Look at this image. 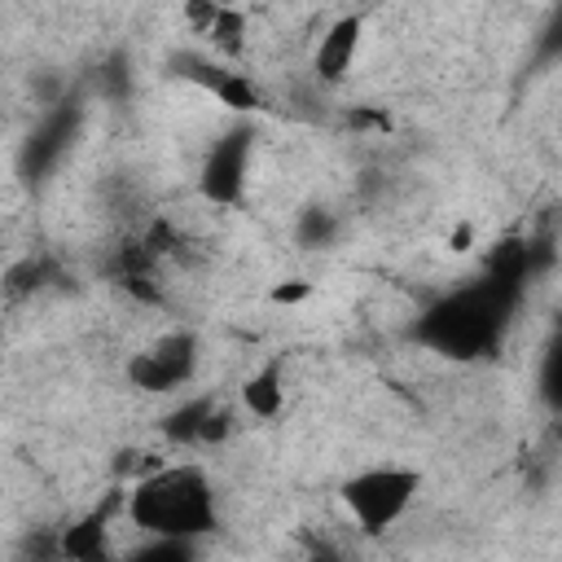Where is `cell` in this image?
<instances>
[{
	"mask_svg": "<svg viewBox=\"0 0 562 562\" xmlns=\"http://www.w3.org/2000/svg\"><path fill=\"white\" fill-rule=\"evenodd\" d=\"M522 290H527V277L522 272H501V268H487L479 281L435 299L413 334L417 342H426L430 351H443V356H457V360H474V356H492L522 303Z\"/></svg>",
	"mask_w": 562,
	"mask_h": 562,
	"instance_id": "obj_1",
	"label": "cell"
},
{
	"mask_svg": "<svg viewBox=\"0 0 562 562\" xmlns=\"http://www.w3.org/2000/svg\"><path fill=\"white\" fill-rule=\"evenodd\" d=\"M123 514L145 540H189L198 544L202 536L215 531L220 505L211 474L198 461H171L154 465L123 492Z\"/></svg>",
	"mask_w": 562,
	"mask_h": 562,
	"instance_id": "obj_2",
	"label": "cell"
},
{
	"mask_svg": "<svg viewBox=\"0 0 562 562\" xmlns=\"http://www.w3.org/2000/svg\"><path fill=\"white\" fill-rule=\"evenodd\" d=\"M417 487H422V474L413 465H364L351 479H342L338 501L360 536H382L408 514V505L417 501Z\"/></svg>",
	"mask_w": 562,
	"mask_h": 562,
	"instance_id": "obj_3",
	"label": "cell"
},
{
	"mask_svg": "<svg viewBox=\"0 0 562 562\" xmlns=\"http://www.w3.org/2000/svg\"><path fill=\"white\" fill-rule=\"evenodd\" d=\"M198 360H202V342L189 329H171L127 360V378H132V386L162 395V391H180L184 382H193Z\"/></svg>",
	"mask_w": 562,
	"mask_h": 562,
	"instance_id": "obj_4",
	"label": "cell"
},
{
	"mask_svg": "<svg viewBox=\"0 0 562 562\" xmlns=\"http://www.w3.org/2000/svg\"><path fill=\"white\" fill-rule=\"evenodd\" d=\"M246 171H250V132L233 127L220 140H211L202 171H198V189L215 206H237L246 193Z\"/></svg>",
	"mask_w": 562,
	"mask_h": 562,
	"instance_id": "obj_5",
	"label": "cell"
},
{
	"mask_svg": "<svg viewBox=\"0 0 562 562\" xmlns=\"http://www.w3.org/2000/svg\"><path fill=\"white\" fill-rule=\"evenodd\" d=\"M360 40H364V13H360V9H356V13H338V18L321 31V40H316V48H312V75H316V83L338 88V83L351 75V66H356Z\"/></svg>",
	"mask_w": 562,
	"mask_h": 562,
	"instance_id": "obj_6",
	"label": "cell"
},
{
	"mask_svg": "<svg viewBox=\"0 0 562 562\" xmlns=\"http://www.w3.org/2000/svg\"><path fill=\"white\" fill-rule=\"evenodd\" d=\"M110 514L114 505H97L83 518L61 527V558L66 562H119L110 549Z\"/></svg>",
	"mask_w": 562,
	"mask_h": 562,
	"instance_id": "obj_7",
	"label": "cell"
},
{
	"mask_svg": "<svg viewBox=\"0 0 562 562\" xmlns=\"http://www.w3.org/2000/svg\"><path fill=\"white\" fill-rule=\"evenodd\" d=\"M241 408L250 417H259V422H272L285 408V369H281V360H263L255 373H246Z\"/></svg>",
	"mask_w": 562,
	"mask_h": 562,
	"instance_id": "obj_8",
	"label": "cell"
},
{
	"mask_svg": "<svg viewBox=\"0 0 562 562\" xmlns=\"http://www.w3.org/2000/svg\"><path fill=\"white\" fill-rule=\"evenodd\" d=\"M215 408H220V404H215L211 395H189V400H180V404L162 417V435H167L171 443H180V448H198Z\"/></svg>",
	"mask_w": 562,
	"mask_h": 562,
	"instance_id": "obj_9",
	"label": "cell"
},
{
	"mask_svg": "<svg viewBox=\"0 0 562 562\" xmlns=\"http://www.w3.org/2000/svg\"><path fill=\"white\" fill-rule=\"evenodd\" d=\"M338 233H342L338 215H334L329 206H321V202L303 206L299 220H294V241H299L303 250H329V246L338 241Z\"/></svg>",
	"mask_w": 562,
	"mask_h": 562,
	"instance_id": "obj_10",
	"label": "cell"
},
{
	"mask_svg": "<svg viewBox=\"0 0 562 562\" xmlns=\"http://www.w3.org/2000/svg\"><path fill=\"white\" fill-rule=\"evenodd\" d=\"M206 40H211V48H220L224 57H237V53L246 48V13L215 4V18H211V26H206Z\"/></svg>",
	"mask_w": 562,
	"mask_h": 562,
	"instance_id": "obj_11",
	"label": "cell"
},
{
	"mask_svg": "<svg viewBox=\"0 0 562 562\" xmlns=\"http://www.w3.org/2000/svg\"><path fill=\"white\" fill-rule=\"evenodd\" d=\"M119 562H198L189 540H140V549L123 553Z\"/></svg>",
	"mask_w": 562,
	"mask_h": 562,
	"instance_id": "obj_12",
	"label": "cell"
},
{
	"mask_svg": "<svg viewBox=\"0 0 562 562\" xmlns=\"http://www.w3.org/2000/svg\"><path fill=\"white\" fill-rule=\"evenodd\" d=\"M540 395H544L553 408H562V334H558V342L544 351V364H540Z\"/></svg>",
	"mask_w": 562,
	"mask_h": 562,
	"instance_id": "obj_13",
	"label": "cell"
},
{
	"mask_svg": "<svg viewBox=\"0 0 562 562\" xmlns=\"http://www.w3.org/2000/svg\"><path fill=\"white\" fill-rule=\"evenodd\" d=\"M303 562H351V558H347V549H342L338 540H329V536H307V540H303Z\"/></svg>",
	"mask_w": 562,
	"mask_h": 562,
	"instance_id": "obj_14",
	"label": "cell"
},
{
	"mask_svg": "<svg viewBox=\"0 0 562 562\" xmlns=\"http://www.w3.org/2000/svg\"><path fill=\"white\" fill-rule=\"evenodd\" d=\"M544 53H562V9L553 13V22H549V31H544Z\"/></svg>",
	"mask_w": 562,
	"mask_h": 562,
	"instance_id": "obj_15",
	"label": "cell"
},
{
	"mask_svg": "<svg viewBox=\"0 0 562 562\" xmlns=\"http://www.w3.org/2000/svg\"><path fill=\"white\" fill-rule=\"evenodd\" d=\"M470 237H474V228L470 224H457L452 228V250H470Z\"/></svg>",
	"mask_w": 562,
	"mask_h": 562,
	"instance_id": "obj_16",
	"label": "cell"
},
{
	"mask_svg": "<svg viewBox=\"0 0 562 562\" xmlns=\"http://www.w3.org/2000/svg\"><path fill=\"white\" fill-rule=\"evenodd\" d=\"M303 294H307V285H281L277 290V303H299Z\"/></svg>",
	"mask_w": 562,
	"mask_h": 562,
	"instance_id": "obj_17",
	"label": "cell"
}]
</instances>
